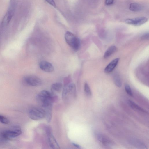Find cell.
I'll list each match as a JSON object with an SVG mask.
<instances>
[{
  "label": "cell",
  "mask_w": 149,
  "mask_h": 149,
  "mask_svg": "<svg viewBox=\"0 0 149 149\" xmlns=\"http://www.w3.org/2000/svg\"><path fill=\"white\" fill-rule=\"evenodd\" d=\"M36 99L38 104L43 108L52 105L54 101L52 94L46 90H42L36 96Z\"/></svg>",
  "instance_id": "6da1fadb"
},
{
  "label": "cell",
  "mask_w": 149,
  "mask_h": 149,
  "mask_svg": "<svg viewBox=\"0 0 149 149\" xmlns=\"http://www.w3.org/2000/svg\"><path fill=\"white\" fill-rule=\"evenodd\" d=\"M67 43L75 50H78L80 46V41L79 38L71 32L67 31L65 35Z\"/></svg>",
  "instance_id": "7a4b0ae2"
},
{
  "label": "cell",
  "mask_w": 149,
  "mask_h": 149,
  "mask_svg": "<svg viewBox=\"0 0 149 149\" xmlns=\"http://www.w3.org/2000/svg\"><path fill=\"white\" fill-rule=\"evenodd\" d=\"M28 114L30 118L34 120L41 119L45 116V111L42 108L36 107H32L29 109Z\"/></svg>",
  "instance_id": "3957f363"
},
{
  "label": "cell",
  "mask_w": 149,
  "mask_h": 149,
  "mask_svg": "<svg viewBox=\"0 0 149 149\" xmlns=\"http://www.w3.org/2000/svg\"><path fill=\"white\" fill-rule=\"evenodd\" d=\"M23 81L26 85L32 86H40L42 83V81L40 78L33 75L26 77L24 78Z\"/></svg>",
  "instance_id": "277c9868"
},
{
  "label": "cell",
  "mask_w": 149,
  "mask_h": 149,
  "mask_svg": "<svg viewBox=\"0 0 149 149\" xmlns=\"http://www.w3.org/2000/svg\"><path fill=\"white\" fill-rule=\"evenodd\" d=\"M46 133L49 145L52 149H60V147L55 137L53 135L50 128L47 127Z\"/></svg>",
  "instance_id": "5b68a950"
},
{
  "label": "cell",
  "mask_w": 149,
  "mask_h": 149,
  "mask_svg": "<svg viewBox=\"0 0 149 149\" xmlns=\"http://www.w3.org/2000/svg\"><path fill=\"white\" fill-rule=\"evenodd\" d=\"M148 20L145 17H139L133 18H128L125 22L127 24L136 26H140L146 23Z\"/></svg>",
  "instance_id": "8992f818"
},
{
  "label": "cell",
  "mask_w": 149,
  "mask_h": 149,
  "mask_svg": "<svg viewBox=\"0 0 149 149\" xmlns=\"http://www.w3.org/2000/svg\"><path fill=\"white\" fill-rule=\"evenodd\" d=\"M22 133V131L19 129L13 130H5L1 133L2 136L5 139H9L16 137Z\"/></svg>",
  "instance_id": "52a82bcc"
},
{
  "label": "cell",
  "mask_w": 149,
  "mask_h": 149,
  "mask_svg": "<svg viewBox=\"0 0 149 149\" xmlns=\"http://www.w3.org/2000/svg\"><path fill=\"white\" fill-rule=\"evenodd\" d=\"M76 87L75 84L73 83L67 84L63 89L62 96L63 98L66 97L69 93L74 95L75 93Z\"/></svg>",
  "instance_id": "ba28073f"
},
{
  "label": "cell",
  "mask_w": 149,
  "mask_h": 149,
  "mask_svg": "<svg viewBox=\"0 0 149 149\" xmlns=\"http://www.w3.org/2000/svg\"><path fill=\"white\" fill-rule=\"evenodd\" d=\"M39 67L42 70L47 72H52L54 69L53 66L50 63L45 61H42L40 63Z\"/></svg>",
  "instance_id": "9c48e42d"
},
{
  "label": "cell",
  "mask_w": 149,
  "mask_h": 149,
  "mask_svg": "<svg viewBox=\"0 0 149 149\" xmlns=\"http://www.w3.org/2000/svg\"><path fill=\"white\" fill-rule=\"evenodd\" d=\"M13 11L12 9H10L7 12L2 20V24L3 26H7L9 24L13 16Z\"/></svg>",
  "instance_id": "30bf717a"
},
{
  "label": "cell",
  "mask_w": 149,
  "mask_h": 149,
  "mask_svg": "<svg viewBox=\"0 0 149 149\" xmlns=\"http://www.w3.org/2000/svg\"><path fill=\"white\" fill-rule=\"evenodd\" d=\"M119 61V58H116L112 61L105 68V72L108 73L112 72L117 65Z\"/></svg>",
  "instance_id": "8fae6325"
},
{
  "label": "cell",
  "mask_w": 149,
  "mask_h": 149,
  "mask_svg": "<svg viewBox=\"0 0 149 149\" xmlns=\"http://www.w3.org/2000/svg\"><path fill=\"white\" fill-rule=\"evenodd\" d=\"M52 105L43 109L45 111L46 120L47 122H50L52 117Z\"/></svg>",
  "instance_id": "7c38bea8"
},
{
  "label": "cell",
  "mask_w": 149,
  "mask_h": 149,
  "mask_svg": "<svg viewBox=\"0 0 149 149\" xmlns=\"http://www.w3.org/2000/svg\"><path fill=\"white\" fill-rule=\"evenodd\" d=\"M142 5L138 3L134 2L131 3L129 8L130 10L133 11H139L143 9Z\"/></svg>",
  "instance_id": "4fadbf2b"
},
{
  "label": "cell",
  "mask_w": 149,
  "mask_h": 149,
  "mask_svg": "<svg viewBox=\"0 0 149 149\" xmlns=\"http://www.w3.org/2000/svg\"><path fill=\"white\" fill-rule=\"evenodd\" d=\"M117 49L116 46L112 45L106 51L104 55V58H106L114 53Z\"/></svg>",
  "instance_id": "5bb4252c"
},
{
  "label": "cell",
  "mask_w": 149,
  "mask_h": 149,
  "mask_svg": "<svg viewBox=\"0 0 149 149\" xmlns=\"http://www.w3.org/2000/svg\"><path fill=\"white\" fill-rule=\"evenodd\" d=\"M62 84L59 82L53 84L51 87L52 92L53 93L55 92H59L61 90Z\"/></svg>",
  "instance_id": "9a60e30c"
},
{
  "label": "cell",
  "mask_w": 149,
  "mask_h": 149,
  "mask_svg": "<svg viewBox=\"0 0 149 149\" xmlns=\"http://www.w3.org/2000/svg\"><path fill=\"white\" fill-rule=\"evenodd\" d=\"M114 83L116 85L119 87H120L122 85L121 79L119 75L117 74H114L113 76Z\"/></svg>",
  "instance_id": "2e32d148"
},
{
  "label": "cell",
  "mask_w": 149,
  "mask_h": 149,
  "mask_svg": "<svg viewBox=\"0 0 149 149\" xmlns=\"http://www.w3.org/2000/svg\"><path fill=\"white\" fill-rule=\"evenodd\" d=\"M129 104L130 107L132 108L136 109L139 111H141L142 112H146V111L144 110L143 109H142L141 107L138 105L134 102L130 100L129 101Z\"/></svg>",
  "instance_id": "e0dca14e"
},
{
  "label": "cell",
  "mask_w": 149,
  "mask_h": 149,
  "mask_svg": "<svg viewBox=\"0 0 149 149\" xmlns=\"http://www.w3.org/2000/svg\"><path fill=\"white\" fill-rule=\"evenodd\" d=\"M84 90L86 95L90 97L91 94V91L89 86L87 83H85L84 85Z\"/></svg>",
  "instance_id": "ac0fdd59"
},
{
  "label": "cell",
  "mask_w": 149,
  "mask_h": 149,
  "mask_svg": "<svg viewBox=\"0 0 149 149\" xmlns=\"http://www.w3.org/2000/svg\"><path fill=\"white\" fill-rule=\"evenodd\" d=\"M0 122L4 124H7L9 123V120L5 116L0 115Z\"/></svg>",
  "instance_id": "d6986e66"
},
{
  "label": "cell",
  "mask_w": 149,
  "mask_h": 149,
  "mask_svg": "<svg viewBox=\"0 0 149 149\" xmlns=\"http://www.w3.org/2000/svg\"><path fill=\"white\" fill-rule=\"evenodd\" d=\"M125 89L127 93L131 96H133V94L130 86L127 84L125 85Z\"/></svg>",
  "instance_id": "ffe728a7"
},
{
  "label": "cell",
  "mask_w": 149,
  "mask_h": 149,
  "mask_svg": "<svg viewBox=\"0 0 149 149\" xmlns=\"http://www.w3.org/2000/svg\"><path fill=\"white\" fill-rule=\"evenodd\" d=\"M113 0H106L105 1V4L107 5L112 4L114 3Z\"/></svg>",
  "instance_id": "44dd1931"
},
{
  "label": "cell",
  "mask_w": 149,
  "mask_h": 149,
  "mask_svg": "<svg viewBox=\"0 0 149 149\" xmlns=\"http://www.w3.org/2000/svg\"><path fill=\"white\" fill-rule=\"evenodd\" d=\"M45 1H47L48 3L52 5V6L55 7L56 4L54 2L53 0H47Z\"/></svg>",
  "instance_id": "7402d4cb"
},
{
  "label": "cell",
  "mask_w": 149,
  "mask_h": 149,
  "mask_svg": "<svg viewBox=\"0 0 149 149\" xmlns=\"http://www.w3.org/2000/svg\"><path fill=\"white\" fill-rule=\"evenodd\" d=\"M149 37V34L148 33H146L145 34L143 35L141 37V38L142 39L144 40V39H148Z\"/></svg>",
  "instance_id": "603a6c76"
}]
</instances>
